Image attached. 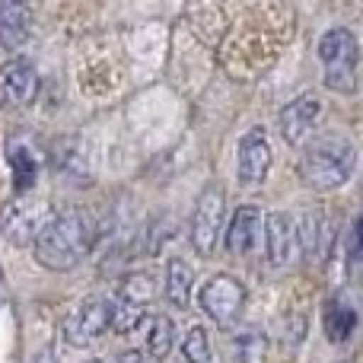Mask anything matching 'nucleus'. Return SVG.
<instances>
[{"label":"nucleus","mask_w":363,"mask_h":363,"mask_svg":"<svg viewBox=\"0 0 363 363\" xmlns=\"http://www.w3.org/2000/svg\"><path fill=\"white\" fill-rule=\"evenodd\" d=\"M32 249L35 262L48 271H70L93 249V223L80 211H61L38 226Z\"/></svg>","instance_id":"f257e3e1"},{"label":"nucleus","mask_w":363,"mask_h":363,"mask_svg":"<svg viewBox=\"0 0 363 363\" xmlns=\"http://www.w3.org/2000/svg\"><path fill=\"white\" fill-rule=\"evenodd\" d=\"M357 166V147L341 134L315 138L300 157V179L313 191H332L354 176Z\"/></svg>","instance_id":"f03ea898"},{"label":"nucleus","mask_w":363,"mask_h":363,"mask_svg":"<svg viewBox=\"0 0 363 363\" xmlns=\"http://www.w3.org/2000/svg\"><path fill=\"white\" fill-rule=\"evenodd\" d=\"M319 61L325 67V86L332 93L351 96L357 93V64H360V45L357 35L345 26H335L319 38Z\"/></svg>","instance_id":"7ed1b4c3"},{"label":"nucleus","mask_w":363,"mask_h":363,"mask_svg":"<svg viewBox=\"0 0 363 363\" xmlns=\"http://www.w3.org/2000/svg\"><path fill=\"white\" fill-rule=\"evenodd\" d=\"M115 303L108 296H86L64 319V341L70 347H86L112 328Z\"/></svg>","instance_id":"20e7f679"},{"label":"nucleus","mask_w":363,"mask_h":363,"mask_svg":"<svg viewBox=\"0 0 363 363\" xmlns=\"http://www.w3.org/2000/svg\"><path fill=\"white\" fill-rule=\"evenodd\" d=\"M157 296V274L153 271H134V274L125 277L118 290V303H115V332L128 335L140 319L147 315V306Z\"/></svg>","instance_id":"39448f33"},{"label":"nucleus","mask_w":363,"mask_h":363,"mask_svg":"<svg viewBox=\"0 0 363 363\" xmlns=\"http://www.w3.org/2000/svg\"><path fill=\"white\" fill-rule=\"evenodd\" d=\"M223 213H226V198L220 185H207L201 191L198 204H194L191 213V245L201 258L213 255V245H217V236L223 230Z\"/></svg>","instance_id":"423d86ee"},{"label":"nucleus","mask_w":363,"mask_h":363,"mask_svg":"<svg viewBox=\"0 0 363 363\" xmlns=\"http://www.w3.org/2000/svg\"><path fill=\"white\" fill-rule=\"evenodd\" d=\"M198 306L211 315L217 325H233L245 306V287L239 277L233 274H213L211 281L201 287Z\"/></svg>","instance_id":"0eeeda50"},{"label":"nucleus","mask_w":363,"mask_h":363,"mask_svg":"<svg viewBox=\"0 0 363 363\" xmlns=\"http://www.w3.org/2000/svg\"><path fill=\"white\" fill-rule=\"evenodd\" d=\"M271 169V144L264 128H249L239 140V157H236V179L239 185H258L268 179Z\"/></svg>","instance_id":"6e6552de"},{"label":"nucleus","mask_w":363,"mask_h":363,"mask_svg":"<svg viewBox=\"0 0 363 363\" xmlns=\"http://www.w3.org/2000/svg\"><path fill=\"white\" fill-rule=\"evenodd\" d=\"M322 115V99L315 93H300L281 108V134L290 147H300Z\"/></svg>","instance_id":"1a4fd4ad"},{"label":"nucleus","mask_w":363,"mask_h":363,"mask_svg":"<svg viewBox=\"0 0 363 363\" xmlns=\"http://www.w3.org/2000/svg\"><path fill=\"white\" fill-rule=\"evenodd\" d=\"M0 93L10 106H29L38 93V74L29 57H10L0 67Z\"/></svg>","instance_id":"9d476101"},{"label":"nucleus","mask_w":363,"mask_h":363,"mask_svg":"<svg viewBox=\"0 0 363 363\" xmlns=\"http://www.w3.org/2000/svg\"><path fill=\"white\" fill-rule=\"evenodd\" d=\"M258 233H262V211L255 204L236 207L230 226H226V252L230 255H249L258 242Z\"/></svg>","instance_id":"9b49d317"},{"label":"nucleus","mask_w":363,"mask_h":363,"mask_svg":"<svg viewBox=\"0 0 363 363\" xmlns=\"http://www.w3.org/2000/svg\"><path fill=\"white\" fill-rule=\"evenodd\" d=\"M32 35V6L16 4V0H4L0 4V48L16 51L29 42Z\"/></svg>","instance_id":"f8f14e48"},{"label":"nucleus","mask_w":363,"mask_h":363,"mask_svg":"<svg viewBox=\"0 0 363 363\" xmlns=\"http://www.w3.org/2000/svg\"><path fill=\"white\" fill-rule=\"evenodd\" d=\"M264 249H268V262L274 268H284L294 252V220L284 211H274L264 217Z\"/></svg>","instance_id":"ddd939ff"},{"label":"nucleus","mask_w":363,"mask_h":363,"mask_svg":"<svg viewBox=\"0 0 363 363\" xmlns=\"http://www.w3.org/2000/svg\"><path fill=\"white\" fill-rule=\"evenodd\" d=\"M322 328H325V338L332 345H345L357 332V309L347 300H341V296H332L325 303V309H322Z\"/></svg>","instance_id":"4468645a"},{"label":"nucleus","mask_w":363,"mask_h":363,"mask_svg":"<svg viewBox=\"0 0 363 363\" xmlns=\"http://www.w3.org/2000/svg\"><path fill=\"white\" fill-rule=\"evenodd\" d=\"M294 236L300 239V249L309 262H313V258H322L328 252V239H332V226H328L325 211L303 213L300 230H294Z\"/></svg>","instance_id":"2eb2a0df"},{"label":"nucleus","mask_w":363,"mask_h":363,"mask_svg":"<svg viewBox=\"0 0 363 363\" xmlns=\"http://www.w3.org/2000/svg\"><path fill=\"white\" fill-rule=\"evenodd\" d=\"M191 287H194V268L185 258L172 255L166 264V300L176 309H188L191 306Z\"/></svg>","instance_id":"dca6fc26"},{"label":"nucleus","mask_w":363,"mask_h":363,"mask_svg":"<svg viewBox=\"0 0 363 363\" xmlns=\"http://www.w3.org/2000/svg\"><path fill=\"white\" fill-rule=\"evenodd\" d=\"M38 226L42 223H35V213L26 211L23 204H6V211H4V236L10 239V242H16V245L32 242L35 233H38Z\"/></svg>","instance_id":"f3484780"},{"label":"nucleus","mask_w":363,"mask_h":363,"mask_svg":"<svg viewBox=\"0 0 363 363\" xmlns=\"http://www.w3.org/2000/svg\"><path fill=\"white\" fill-rule=\"evenodd\" d=\"M172 341H176V325H172L169 315H153L150 319V332H147V354L153 360H163L172 351Z\"/></svg>","instance_id":"a211bd4d"},{"label":"nucleus","mask_w":363,"mask_h":363,"mask_svg":"<svg viewBox=\"0 0 363 363\" xmlns=\"http://www.w3.org/2000/svg\"><path fill=\"white\" fill-rule=\"evenodd\" d=\"M6 160H10V169H13V188H16V191H29L38 176L35 157H32L26 147H10Z\"/></svg>","instance_id":"6ab92c4d"},{"label":"nucleus","mask_w":363,"mask_h":363,"mask_svg":"<svg viewBox=\"0 0 363 363\" xmlns=\"http://www.w3.org/2000/svg\"><path fill=\"white\" fill-rule=\"evenodd\" d=\"M236 360L239 363H268V338L255 328L236 338Z\"/></svg>","instance_id":"aec40b11"},{"label":"nucleus","mask_w":363,"mask_h":363,"mask_svg":"<svg viewBox=\"0 0 363 363\" xmlns=\"http://www.w3.org/2000/svg\"><path fill=\"white\" fill-rule=\"evenodd\" d=\"M185 363H213V351H211V338H207V328L191 325L185 335V345H182Z\"/></svg>","instance_id":"412c9836"},{"label":"nucleus","mask_w":363,"mask_h":363,"mask_svg":"<svg viewBox=\"0 0 363 363\" xmlns=\"http://www.w3.org/2000/svg\"><path fill=\"white\" fill-rule=\"evenodd\" d=\"M347 262H351V268L360 262V220H354L351 233H347Z\"/></svg>","instance_id":"4be33fe9"},{"label":"nucleus","mask_w":363,"mask_h":363,"mask_svg":"<svg viewBox=\"0 0 363 363\" xmlns=\"http://www.w3.org/2000/svg\"><path fill=\"white\" fill-rule=\"evenodd\" d=\"M125 357H128L125 363H138V354H125Z\"/></svg>","instance_id":"5701e85b"},{"label":"nucleus","mask_w":363,"mask_h":363,"mask_svg":"<svg viewBox=\"0 0 363 363\" xmlns=\"http://www.w3.org/2000/svg\"><path fill=\"white\" fill-rule=\"evenodd\" d=\"M86 363H102V360H86Z\"/></svg>","instance_id":"b1692460"}]
</instances>
